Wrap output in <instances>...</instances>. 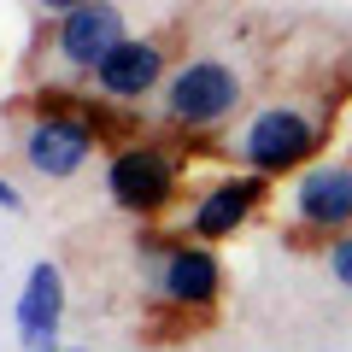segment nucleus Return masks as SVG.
<instances>
[{
	"mask_svg": "<svg viewBox=\"0 0 352 352\" xmlns=\"http://www.w3.org/2000/svg\"><path fill=\"white\" fill-rule=\"evenodd\" d=\"M329 141V118L323 106H300V100H270L235 129L229 153H235L241 170L276 182V176H300L305 164H317Z\"/></svg>",
	"mask_w": 352,
	"mask_h": 352,
	"instance_id": "obj_1",
	"label": "nucleus"
},
{
	"mask_svg": "<svg viewBox=\"0 0 352 352\" xmlns=\"http://www.w3.org/2000/svg\"><path fill=\"white\" fill-rule=\"evenodd\" d=\"M135 258H141V282L159 305L170 311H212L223 300V258L206 241H188L182 229H141L135 235Z\"/></svg>",
	"mask_w": 352,
	"mask_h": 352,
	"instance_id": "obj_2",
	"label": "nucleus"
},
{
	"mask_svg": "<svg viewBox=\"0 0 352 352\" xmlns=\"http://www.w3.org/2000/svg\"><path fill=\"white\" fill-rule=\"evenodd\" d=\"M241 94H247V82L235 65L217 53H200V59L176 65L170 82L159 88V118L182 135H212L241 112Z\"/></svg>",
	"mask_w": 352,
	"mask_h": 352,
	"instance_id": "obj_3",
	"label": "nucleus"
},
{
	"mask_svg": "<svg viewBox=\"0 0 352 352\" xmlns=\"http://www.w3.org/2000/svg\"><path fill=\"white\" fill-rule=\"evenodd\" d=\"M106 124L94 118V106H53L41 100V112L24 124V135H18V153H24V164L36 176H47V182H71L76 170H82L88 159H94V147H100Z\"/></svg>",
	"mask_w": 352,
	"mask_h": 352,
	"instance_id": "obj_4",
	"label": "nucleus"
},
{
	"mask_svg": "<svg viewBox=\"0 0 352 352\" xmlns=\"http://www.w3.org/2000/svg\"><path fill=\"white\" fill-rule=\"evenodd\" d=\"M176 188H182V164H176V153L164 141H124L106 159V200L124 217L153 223L176 200Z\"/></svg>",
	"mask_w": 352,
	"mask_h": 352,
	"instance_id": "obj_5",
	"label": "nucleus"
},
{
	"mask_svg": "<svg viewBox=\"0 0 352 352\" xmlns=\"http://www.w3.org/2000/svg\"><path fill=\"white\" fill-rule=\"evenodd\" d=\"M129 41V18L112 0H88L76 12L53 18V82H76L94 76L106 65V53Z\"/></svg>",
	"mask_w": 352,
	"mask_h": 352,
	"instance_id": "obj_6",
	"label": "nucleus"
},
{
	"mask_svg": "<svg viewBox=\"0 0 352 352\" xmlns=\"http://www.w3.org/2000/svg\"><path fill=\"white\" fill-rule=\"evenodd\" d=\"M288 217L305 235H346L352 229V159H317L294 176L288 188Z\"/></svg>",
	"mask_w": 352,
	"mask_h": 352,
	"instance_id": "obj_7",
	"label": "nucleus"
},
{
	"mask_svg": "<svg viewBox=\"0 0 352 352\" xmlns=\"http://www.w3.org/2000/svg\"><path fill=\"white\" fill-rule=\"evenodd\" d=\"M270 200V182L252 170H229L223 182H212V188L200 194V200L188 206V223H182V235L188 241H206V247H217V241H235L241 229L258 217V206Z\"/></svg>",
	"mask_w": 352,
	"mask_h": 352,
	"instance_id": "obj_8",
	"label": "nucleus"
},
{
	"mask_svg": "<svg viewBox=\"0 0 352 352\" xmlns=\"http://www.w3.org/2000/svg\"><path fill=\"white\" fill-rule=\"evenodd\" d=\"M170 71L176 65H170V53H164L159 41L129 36L124 47L106 53V65L88 76V88H94L106 106H135V100H147V94H159V88L170 82Z\"/></svg>",
	"mask_w": 352,
	"mask_h": 352,
	"instance_id": "obj_9",
	"label": "nucleus"
},
{
	"mask_svg": "<svg viewBox=\"0 0 352 352\" xmlns=\"http://www.w3.org/2000/svg\"><path fill=\"white\" fill-rule=\"evenodd\" d=\"M12 323H18V346L24 352H65L59 323H65V270L53 258H36L24 276V294L12 305Z\"/></svg>",
	"mask_w": 352,
	"mask_h": 352,
	"instance_id": "obj_10",
	"label": "nucleus"
},
{
	"mask_svg": "<svg viewBox=\"0 0 352 352\" xmlns=\"http://www.w3.org/2000/svg\"><path fill=\"white\" fill-rule=\"evenodd\" d=\"M323 264H329V276L352 294V229H346V235H335V241H323Z\"/></svg>",
	"mask_w": 352,
	"mask_h": 352,
	"instance_id": "obj_11",
	"label": "nucleus"
},
{
	"mask_svg": "<svg viewBox=\"0 0 352 352\" xmlns=\"http://www.w3.org/2000/svg\"><path fill=\"white\" fill-rule=\"evenodd\" d=\"M0 212H24V194H18L12 176H0Z\"/></svg>",
	"mask_w": 352,
	"mask_h": 352,
	"instance_id": "obj_12",
	"label": "nucleus"
},
{
	"mask_svg": "<svg viewBox=\"0 0 352 352\" xmlns=\"http://www.w3.org/2000/svg\"><path fill=\"white\" fill-rule=\"evenodd\" d=\"M36 12H47V18H65V12H76V6H88V0H30Z\"/></svg>",
	"mask_w": 352,
	"mask_h": 352,
	"instance_id": "obj_13",
	"label": "nucleus"
},
{
	"mask_svg": "<svg viewBox=\"0 0 352 352\" xmlns=\"http://www.w3.org/2000/svg\"><path fill=\"white\" fill-rule=\"evenodd\" d=\"M65 352H88V346H65Z\"/></svg>",
	"mask_w": 352,
	"mask_h": 352,
	"instance_id": "obj_14",
	"label": "nucleus"
}]
</instances>
